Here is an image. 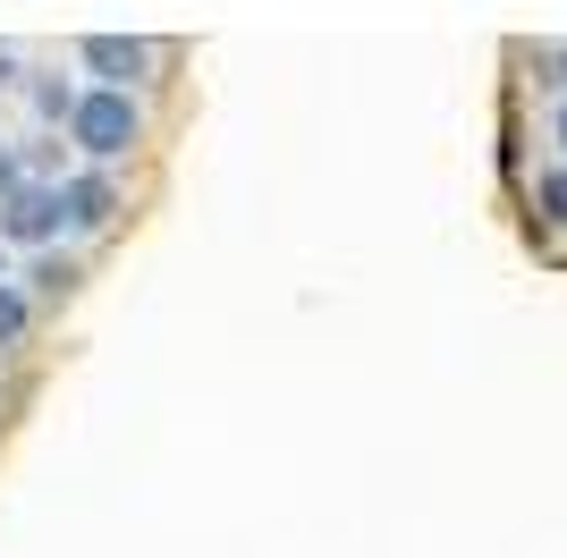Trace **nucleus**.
I'll list each match as a JSON object with an SVG mask.
<instances>
[{
	"label": "nucleus",
	"mask_w": 567,
	"mask_h": 558,
	"mask_svg": "<svg viewBox=\"0 0 567 558\" xmlns=\"http://www.w3.org/2000/svg\"><path fill=\"white\" fill-rule=\"evenodd\" d=\"M69 144H76V153H85L94 169H111L118 153H136V144H144V102H136V93H111V85L76 93V111H69Z\"/></svg>",
	"instance_id": "obj_1"
},
{
	"label": "nucleus",
	"mask_w": 567,
	"mask_h": 558,
	"mask_svg": "<svg viewBox=\"0 0 567 558\" xmlns=\"http://www.w3.org/2000/svg\"><path fill=\"white\" fill-rule=\"evenodd\" d=\"M76 60H85L111 93H136V85H153V69H162V43H144V34H85Z\"/></svg>",
	"instance_id": "obj_2"
},
{
	"label": "nucleus",
	"mask_w": 567,
	"mask_h": 558,
	"mask_svg": "<svg viewBox=\"0 0 567 558\" xmlns=\"http://www.w3.org/2000/svg\"><path fill=\"white\" fill-rule=\"evenodd\" d=\"M127 211V195H118L111 169H76V178H60V229L69 237H102Z\"/></svg>",
	"instance_id": "obj_3"
},
{
	"label": "nucleus",
	"mask_w": 567,
	"mask_h": 558,
	"mask_svg": "<svg viewBox=\"0 0 567 558\" xmlns=\"http://www.w3.org/2000/svg\"><path fill=\"white\" fill-rule=\"evenodd\" d=\"M60 237V186H18L0 204V246H43Z\"/></svg>",
	"instance_id": "obj_4"
},
{
	"label": "nucleus",
	"mask_w": 567,
	"mask_h": 558,
	"mask_svg": "<svg viewBox=\"0 0 567 558\" xmlns=\"http://www.w3.org/2000/svg\"><path fill=\"white\" fill-rule=\"evenodd\" d=\"M25 330H34V297H25L18 279H0V355H18Z\"/></svg>",
	"instance_id": "obj_5"
},
{
	"label": "nucleus",
	"mask_w": 567,
	"mask_h": 558,
	"mask_svg": "<svg viewBox=\"0 0 567 558\" xmlns=\"http://www.w3.org/2000/svg\"><path fill=\"white\" fill-rule=\"evenodd\" d=\"M534 211H543V229H567V162L534 178Z\"/></svg>",
	"instance_id": "obj_6"
},
{
	"label": "nucleus",
	"mask_w": 567,
	"mask_h": 558,
	"mask_svg": "<svg viewBox=\"0 0 567 558\" xmlns=\"http://www.w3.org/2000/svg\"><path fill=\"white\" fill-rule=\"evenodd\" d=\"M69 288H76V262H69V255H43V262H34V288H25V297L43 304V297H69Z\"/></svg>",
	"instance_id": "obj_7"
},
{
	"label": "nucleus",
	"mask_w": 567,
	"mask_h": 558,
	"mask_svg": "<svg viewBox=\"0 0 567 558\" xmlns=\"http://www.w3.org/2000/svg\"><path fill=\"white\" fill-rule=\"evenodd\" d=\"M534 85L567 102V43H534Z\"/></svg>",
	"instance_id": "obj_8"
},
{
	"label": "nucleus",
	"mask_w": 567,
	"mask_h": 558,
	"mask_svg": "<svg viewBox=\"0 0 567 558\" xmlns=\"http://www.w3.org/2000/svg\"><path fill=\"white\" fill-rule=\"evenodd\" d=\"M550 136H559V162H567V102L550 111Z\"/></svg>",
	"instance_id": "obj_9"
},
{
	"label": "nucleus",
	"mask_w": 567,
	"mask_h": 558,
	"mask_svg": "<svg viewBox=\"0 0 567 558\" xmlns=\"http://www.w3.org/2000/svg\"><path fill=\"white\" fill-rule=\"evenodd\" d=\"M0 279H9V246H0Z\"/></svg>",
	"instance_id": "obj_10"
}]
</instances>
